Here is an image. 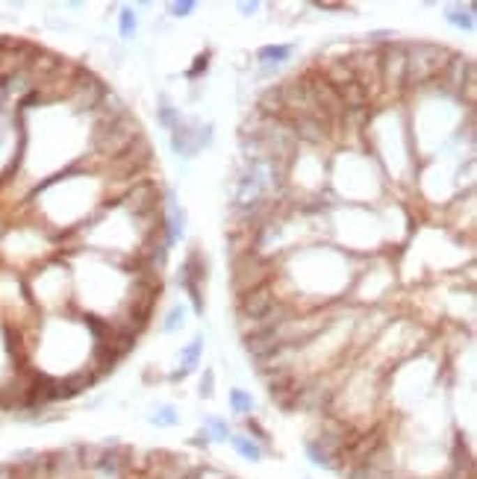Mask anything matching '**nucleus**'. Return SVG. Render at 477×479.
I'll return each mask as SVG.
<instances>
[{
  "instance_id": "nucleus-18",
  "label": "nucleus",
  "mask_w": 477,
  "mask_h": 479,
  "mask_svg": "<svg viewBox=\"0 0 477 479\" xmlns=\"http://www.w3.org/2000/svg\"><path fill=\"white\" fill-rule=\"evenodd\" d=\"M445 18H448V24L460 26V30H474V6H466V9H448Z\"/></svg>"
},
{
  "instance_id": "nucleus-5",
  "label": "nucleus",
  "mask_w": 477,
  "mask_h": 479,
  "mask_svg": "<svg viewBox=\"0 0 477 479\" xmlns=\"http://www.w3.org/2000/svg\"><path fill=\"white\" fill-rule=\"evenodd\" d=\"M404 68H407V45H389L380 50V83L386 88L404 86Z\"/></svg>"
},
{
  "instance_id": "nucleus-4",
  "label": "nucleus",
  "mask_w": 477,
  "mask_h": 479,
  "mask_svg": "<svg viewBox=\"0 0 477 479\" xmlns=\"http://www.w3.org/2000/svg\"><path fill=\"white\" fill-rule=\"evenodd\" d=\"M277 303V291L265 283L254 291H248V295H238V317H242V324H259L265 315L274 309Z\"/></svg>"
},
{
  "instance_id": "nucleus-10",
  "label": "nucleus",
  "mask_w": 477,
  "mask_h": 479,
  "mask_svg": "<svg viewBox=\"0 0 477 479\" xmlns=\"http://www.w3.org/2000/svg\"><path fill=\"white\" fill-rule=\"evenodd\" d=\"M127 206H130L132 212H151V209L156 206V189H153L151 182L136 185V189L127 194Z\"/></svg>"
},
{
  "instance_id": "nucleus-3",
  "label": "nucleus",
  "mask_w": 477,
  "mask_h": 479,
  "mask_svg": "<svg viewBox=\"0 0 477 479\" xmlns=\"http://www.w3.org/2000/svg\"><path fill=\"white\" fill-rule=\"evenodd\" d=\"M268 274H271V262L248 250L245 256H238L233 265V288L238 295H248V291L268 283Z\"/></svg>"
},
{
  "instance_id": "nucleus-19",
  "label": "nucleus",
  "mask_w": 477,
  "mask_h": 479,
  "mask_svg": "<svg viewBox=\"0 0 477 479\" xmlns=\"http://www.w3.org/2000/svg\"><path fill=\"white\" fill-rule=\"evenodd\" d=\"M118 24H121V36L124 38H132L136 36V26H139V18L132 9H121V18H118Z\"/></svg>"
},
{
  "instance_id": "nucleus-7",
  "label": "nucleus",
  "mask_w": 477,
  "mask_h": 479,
  "mask_svg": "<svg viewBox=\"0 0 477 479\" xmlns=\"http://www.w3.org/2000/svg\"><path fill=\"white\" fill-rule=\"evenodd\" d=\"M171 148H174L177 156L192 159L197 150H201V141H197V129H189V127L177 124L174 129H171Z\"/></svg>"
},
{
  "instance_id": "nucleus-25",
  "label": "nucleus",
  "mask_w": 477,
  "mask_h": 479,
  "mask_svg": "<svg viewBox=\"0 0 477 479\" xmlns=\"http://www.w3.org/2000/svg\"><path fill=\"white\" fill-rule=\"evenodd\" d=\"M206 62H209V56H206V53H204V56H197V62H195V68L189 71L192 77H197V74H201V71H206Z\"/></svg>"
},
{
  "instance_id": "nucleus-20",
  "label": "nucleus",
  "mask_w": 477,
  "mask_h": 479,
  "mask_svg": "<svg viewBox=\"0 0 477 479\" xmlns=\"http://www.w3.org/2000/svg\"><path fill=\"white\" fill-rule=\"evenodd\" d=\"M159 121H162L165 129H174L180 124V118L174 112V106H168V100H162V109H159Z\"/></svg>"
},
{
  "instance_id": "nucleus-23",
  "label": "nucleus",
  "mask_w": 477,
  "mask_h": 479,
  "mask_svg": "<svg viewBox=\"0 0 477 479\" xmlns=\"http://www.w3.org/2000/svg\"><path fill=\"white\" fill-rule=\"evenodd\" d=\"M212 382H215V377H212V370H206L204 379H201V397H206V400L212 397V391H215V388H212Z\"/></svg>"
},
{
  "instance_id": "nucleus-15",
  "label": "nucleus",
  "mask_w": 477,
  "mask_h": 479,
  "mask_svg": "<svg viewBox=\"0 0 477 479\" xmlns=\"http://www.w3.org/2000/svg\"><path fill=\"white\" fill-rule=\"evenodd\" d=\"M204 432H206V438L209 441H215V444H221V441H230V427H227V421H221V418H206L204 421Z\"/></svg>"
},
{
  "instance_id": "nucleus-13",
  "label": "nucleus",
  "mask_w": 477,
  "mask_h": 479,
  "mask_svg": "<svg viewBox=\"0 0 477 479\" xmlns=\"http://www.w3.org/2000/svg\"><path fill=\"white\" fill-rule=\"evenodd\" d=\"M162 223H168V238H165V242L171 247L186 233V212L174 203V197H168V221H162Z\"/></svg>"
},
{
  "instance_id": "nucleus-17",
  "label": "nucleus",
  "mask_w": 477,
  "mask_h": 479,
  "mask_svg": "<svg viewBox=\"0 0 477 479\" xmlns=\"http://www.w3.org/2000/svg\"><path fill=\"white\" fill-rule=\"evenodd\" d=\"M254 397H250L248 391H242V388H233L230 391V409L236 411V415H242V418H248L250 411H254Z\"/></svg>"
},
{
  "instance_id": "nucleus-1",
  "label": "nucleus",
  "mask_w": 477,
  "mask_h": 479,
  "mask_svg": "<svg viewBox=\"0 0 477 479\" xmlns=\"http://www.w3.org/2000/svg\"><path fill=\"white\" fill-rule=\"evenodd\" d=\"M450 59V53L439 45H407V68H404V86H424L436 79Z\"/></svg>"
},
{
  "instance_id": "nucleus-12",
  "label": "nucleus",
  "mask_w": 477,
  "mask_h": 479,
  "mask_svg": "<svg viewBox=\"0 0 477 479\" xmlns=\"http://www.w3.org/2000/svg\"><path fill=\"white\" fill-rule=\"evenodd\" d=\"M257 112L265 118H283V95L280 86H271L268 91H262V97L257 103Z\"/></svg>"
},
{
  "instance_id": "nucleus-8",
  "label": "nucleus",
  "mask_w": 477,
  "mask_h": 479,
  "mask_svg": "<svg viewBox=\"0 0 477 479\" xmlns=\"http://www.w3.org/2000/svg\"><path fill=\"white\" fill-rule=\"evenodd\" d=\"M307 456H310V462L315 464V468H324V471H336V459H339V453L336 450H330L321 438H307Z\"/></svg>"
},
{
  "instance_id": "nucleus-6",
  "label": "nucleus",
  "mask_w": 477,
  "mask_h": 479,
  "mask_svg": "<svg viewBox=\"0 0 477 479\" xmlns=\"http://www.w3.org/2000/svg\"><path fill=\"white\" fill-rule=\"evenodd\" d=\"M295 139L301 141H310V144H318L324 141L327 129H330V118H318V115H295V118H286Z\"/></svg>"
},
{
  "instance_id": "nucleus-24",
  "label": "nucleus",
  "mask_w": 477,
  "mask_h": 479,
  "mask_svg": "<svg viewBox=\"0 0 477 479\" xmlns=\"http://www.w3.org/2000/svg\"><path fill=\"white\" fill-rule=\"evenodd\" d=\"M248 430H250V432H254V438H259V441H268V435H265V430L259 427V423H257V421H248Z\"/></svg>"
},
{
  "instance_id": "nucleus-27",
  "label": "nucleus",
  "mask_w": 477,
  "mask_h": 479,
  "mask_svg": "<svg viewBox=\"0 0 477 479\" xmlns=\"http://www.w3.org/2000/svg\"><path fill=\"white\" fill-rule=\"evenodd\" d=\"M238 9H242V15H254V12L259 9V3H242Z\"/></svg>"
},
{
  "instance_id": "nucleus-16",
  "label": "nucleus",
  "mask_w": 477,
  "mask_h": 479,
  "mask_svg": "<svg viewBox=\"0 0 477 479\" xmlns=\"http://www.w3.org/2000/svg\"><path fill=\"white\" fill-rule=\"evenodd\" d=\"M148 421L153 423V427H177V423H180V411L174 406H156L148 415Z\"/></svg>"
},
{
  "instance_id": "nucleus-9",
  "label": "nucleus",
  "mask_w": 477,
  "mask_h": 479,
  "mask_svg": "<svg viewBox=\"0 0 477 479\" xmlns=\"http://www.w3.org/2000/svg\"><path fill=\"white\" fill-rule=\"evenodd\" d=\"M201 353H204V338L201 336H197L192 344H189V347H186L183 353H180V370H174V374H171V379H186V377H189L192 374V370L197 368V362H201Z\"/></svg>"
},
{
  "instance_id": "nucleus-2",
  "label": "nucleus",
  "mask_w": 477,
  "mask_h": 479,
  "mask_svg": "<svg viewBox=\"0 0 477 479\" xmlns=\"http://www.w3.org/2000/svg\"><path fill=\"white\" fill-rule=\"evenodd\" d=\"M139 136H142V132H139V121L124 112V115L112 118V121H103L98 127V132H95V150L115 159V156H121Z\"/></svg>"
},
{
  "instance_id": "nucleus-14",
  "label": "nucleus",
  "mask_w": 477,
  "mask_h": 479,
  "mask_svg": "<svg viewBox=\"0 0 477 479\" xmlns=\"http://www.w3.org/2000/svg\"><path fill=\"white\" fill-rule=\"evenodd\" d=\"M289 56H292V45H265L257 53V59L262 65H283Z\"/></svg>"
},
{
  "instance_id": "nucleus-21",
  "label": "nucleus",
  "mask_w": 477,
  "mask_h": 479,
  "mask_svg": "<svg viewBox=\"0 0 477 479\" xmlns=\"http://www.w3.org/2000/svg\"><path fill=\"white\" fill-rule=\"evenodd\" d=\"M183 317H186V309H183V306H174V309L168 312V321L162 324V329L165 332H174L177 327H183Z\"/></svg>"
},
{
  "instance_id": "nucleus-26",
  "label": "nucleus",
  "mask_w": 477,
  "mask_h": 479,
  "mask_svg": "<svg viewBox=\"0 0 477 479\" xmlns=\"http://www.w3.org/2000/svg\"><path fill=\"white\" fill-rule=\"evenodd\" d=\"M192 444H195V447H209V444H212V441H209V438H206V432H204V430H201V432H197V435H195V438H192Z\"/></svg>"
},
{
  "instance_id": "nucleus-11",
  "label": "nucleus",
  "mask_w": 477,
  "mask_h": 479,
  "mask_svg": "<svg viewBox=\"0 0 477 479\" xmlns=\"http://www.w3.org/2000/svg\"><path fill=\"white\" fill-rule=\"evenodd\" d=\"M230 444H233V450L242 459H248V462H262V447H259L257 438H250L245 432H233L230 435Z\"/></svg>"
},
{
  "instance_id": "nucleus-22",
  "label": "nucleus",
  "mask_w": 477,
  "mask_h": 479,
  "mask_svg": "<svg viewBox=\"0 0 477 479\" xmlns=\"http://www.w3.org/2000/svg\"><path fill=\"white\" fill-rule=\"evenodd\" d=\"M195 12V0H177V3H171V15L174 18H186Z\"/></svg>"
}]
</instances>
